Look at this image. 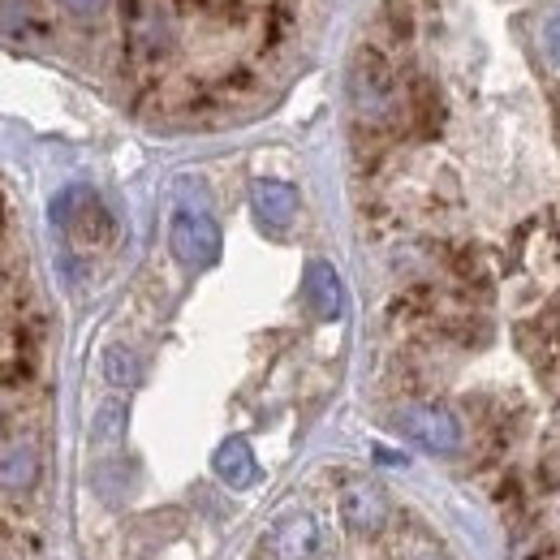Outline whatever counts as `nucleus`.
I'll list each match as a JSON object with an SVG mask.
<instances>
[{
	"label": "nucleus",
	"instance_id": "1",
	"mask_svg": "<svg viewBox=\"0 0 560 560\" xmlns=\"http://www.w3.org/2000/svg\"><path fill=\"white\" fill-rule=\"evenodd\" d=\"M52 220H57L61 229H70L82 246H104V242L113 237V229H117L108 208H104L95 195H86V190H66V195L52 203Z\"/></svg>",
	"mask_w": 560,
	"mask_h": 560
},
{
	"label": "nucleus",
	"instance_id": "2",
	"mask_svg": "<svg viewBox=\"0 0 560 560\" xmlns=\"http://www.w3.org/2000/svg\"><path fill=\"white\" fill-rule=\"evenodd\" d=\"M168 242H173V255L186 268H211L215 255H220V229H215L208 211H177V220L168 229Z\"/></svg>",
	"mask_w": 560,
	"mask_h": 560
},
{
	"label": "nucleus",
	"instance_id": "3",
	"mask_svg": "<svg viewBox=\"0 0 560 560\" xmlns=\"http://www.w3.org/2000/svg\"><path fill=\"white\" fill-rule=\"evenodd\" d=\"M353 108L362 113V121H380V117H388V108H393V73L388 66L375 57V52H362L358 61H353Z\"/></svg>",
	"mask_w": 560,
	"mask_h": 560
},
{
	"label": "nucleus",
	"instance_id": "4",
	"mask_svg": "<svg viewBox=\"0 0 560 560\" xmlns=\"http://www.w3.org/2000/svg\"><path fill=\"white\" fill-rule=\"evenodd\" d=\"M397 422L406 435H415L431 453H457V444H462V422L444 406H406Z\"/></svg>",
	"mask_w": 560,
	"mask_h": 560
},
{
	"label": "nucleus",
	"instance_id": "5",
	"mask_svg": "<svg viewBox=\"0 0 560 560\" xmlns=\"http://www.w3.org/2000/svg\"><path fill=\"white\" fill-rule=\"evenodd\" d=\"M268 548H272L277 560H319L328 552V539H324V530H319V522L311 513H293L272 530Z\"/></svg>",
	"mask_w": 560,
	"mask_h": 560
},
{
	"label": "nucleus",
	"instance_id": "6",
	"mask_svg": "<svg viewBox=\"0 0 560 560\" xmlns=\"http://www.w3.org/2000/svg\"><path fill=\"white\" fill-rule=\"evenodd\" d=\"M341 517L353 535H380L388 522V495L366 479H353L341 488Z\"/></svg>",
	"mask_w": 560,
	"mask_h": 560
},
{
	"label": "nucleus",
	"instance_id": "7",
	"mask_svg": "<svg viewBox=\"0 0 560 560\" xmlns=\"http://www.w3.org/2000/svg\"><path fill=\"white\" fill-rule=\"evenodd\" d=\"M306 302L319 319H337L346 311V289H341V277L332 272V264H311L306 268Z\"/></svg>",
	"mask_w": 560,
	"mask_h": 560
},
{
	"label": "nucleus",
	"instance_id": "8",
	"mask_svg": "<svg viewBox=\"0 0 560 560\" xmlns=\"http://www.w3.org/2000/svg\"><path fill=\"white\" fill-rule=\"evenodd\" d=\"M250 199H255L259 220L272 224V229H284V224L293 220V211H298V195H293V186H284V182H255Z\"/></svg>",
	"mask_w": 560,
	"mask_h": 560
},
{
	"label": "nucleus",
	"instance_id": "9",
	"mask_svg": "<svg viewBox=\"0 0 560 560\" xmlns=\"http://www.w3.org/2000/svg\"><path fill=\"white\" fill-rule=\"evenodd\" d=\"M215 475H220L229 488H250L255 475H259L250 444H246V440H224V444L215 448Z\"/></svg>",
	"mask_w": 560,
	"mask_h": 560
},
{
	"label": "nucleus",
	"instance_id": "10",
	"mask_svg": "<svg viewBox=\"0 0 560 560\" xmlns=\"http://www.w3.org/2000/svg\"><path fill=\"white\" fill-rule=\"evenodd\" d=\"M35 475H39V457H35V448L22 440H9L4 444V491L9 495H18V491H26L35 483Z\"/></svg>",
	"mask_w": 560,
	"mask_h": 560
},
{
	"label": "nucleus",
	"instance_id": "11",
	"mask_svg": "<svg viewBox=\"0 0 560 560\" xmlns=\"http://www.w3.org/2000/svg\"><path fill=\"white\" fill-rule=\"evenodd\" d=\"M104 375H108V384H117V388L139 384V375H142L139 353L126 350V346H108V350H104Z\"/></svg>",
	"mask_w": 560,
	"mask_h": 560
},
{
	"label": "nucleus",
	"instance_id": "12",
	"mask_svg": "<svg viewBox=\"0 0 560 560\" xmlns=\"http://www.w3.org/2000/svg\"><path fill=\"white\" fill-rule=\"evenodd\" d=\"M121 427H126V410L117 401H104L95 410V422H91V440L95 444H117L121 440Z\"/></svg>",
	"mask_w": 560,
	"mask_h": 560
},
{
	"label": "nucleus",
	"instance_id": "13",
	"mask_svg": "<svg viewBox=\"0 0 560 560\" xmlns=\"http://www.w3.org/2000/svg\"><path fill=\"white\" fill-rule=\"evenodd\" d=\"M415 117H419L422 135H431L440 126V100H435L431 82H415Z\"/></svg>",
	"mask_w": 560,
	"mask_h": 560
},
{
	"label": "nucleus",
	"instance_id": "14",
	"mask_svg": "<svg viewBox=\"0 0 560 560\" xmlns=\"http://www.w3.org/2000/svg\"><path fill=\"white\" fill-rule=\"evenodd\" d=\"M544 44H548V57L560 66V13L548 18V31H544Z\"/></svg>",
	"mask_w": 560,
	"mask_h": 560
},
{
	"label": "nucleus",
	"instance_id": "15",
	"mask_svg": "<svg viewBox=\"0 0 560 560\" xmlns=\"http://www.w3.org/2000/svg\"><path fill=\"white\" fill-rule=\"evenodd\" d=\"M73 13H100L104 9V0H66Z\"/></svg>",
	"mask_w": 560,
	"mask_h": 560
},
{
	"label": "nucleus",
	"instance_id": "16",
	"mask_svg": "<svg viewBox=\"0 0 560 560\" xmlns=\"http://www.w3.org/2000/svg\"><path fill=\"white\" fill-rule=\"evenodd\" d=\"M530 560H560V548H557V544H548V548H539V552H530Z\"/></svg>",
	"mask_w": 560,
	"mask_h": 560
},
{
	"label": "nucleus",
	"instance_id": "17",
	"mask_svg": "<svg viewBox=\"0 0 560 560\" xmlns=\"http://www.w3.org/2000/svg\"><path fill=\"white\" fill-rule=\"evenodd\" d=\"M419 560H444L440 552H427V557H419Z\"/></svg>",
	"mask_w": 560,
	"mask_h": 560
}]
</instances>
